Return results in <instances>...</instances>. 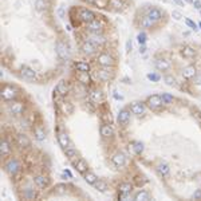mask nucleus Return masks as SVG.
<instances>
[{
	"mask_svg": "<svg viewBox=\"0 0 201 201\" xmlns=\"http://www.w3.org/2000/svg\"><path fill=\"white\" fill-rule=\"evenodd\" d=\"M193 6H195V8L201 9V1L200 0H196V1H193Z\"/></svg>",
	"mask_w": 201,
	"mask_h": 201,
	"instance_id": "53",
	"label": "nucleus"
},
{
	"mask_svg": "<svg viewBox=\"0 0 201 201\" xmlns=\"http://www.w3.org/2000/svg\"><path fill=\"white\" fill-rule=\"evenodd\" d=\"M87 30L91 32V34H101L103 31V23L102 20H99V19H94L93 22L87 23Z\"/></svg>",
	"mask_w": 201,
	"mask_h": 201,
	"instance_id": "5",
	"label": "nucleus"
},
{
	"mask_svg": "<svg viewBox=\"0 0 201 201\" xmlns=\"http://www.w3.org/2000/svg\"><path fill=\"white\" fill-rule=\"evenodd\" d=\"M55 91L59 94V95H66L67 91H68V86H67V83L64 81H61L58 85H56Z\"/></svg>",
	"mask_w": 201,
	"mask_h": 201,
	"instance_id": "26",
	"label": "nucleus"
},
{
	"mask_svg": "<svg viewBox=\"0 0 201 201\" xmlns=\"http://www.w3.org/2000/svg\"><path fill=\"white\" fill-rule=\"evenodd\" d=\"M74 165H75V169L78 170L81 174H86V173H87L89 165H87V162H86V160L79 158L78 161H75V162H74Z\"/></svg>",
	"mask_w": 201,
	"mask_h": 201,
	"instance_id": "13",
	"label": "nucleus"
},
{
	"mask_svg": "<svg viewBox=\"0 0 201 201\" xmlns=\"http://www.w3.org/2000/svg\"><path fill=\"white\" fill-rule=\"evenodd\" d=\"M133 149L137 154H141L143 152V143L140 142V141H135V142H133Z\"/></svg>",
	"mask_w": 201,
	"mask_h": 201,
	"instance_id": "38",
	"label": "nucleus"
},
{
	"mask_svg": "<svg viewBox=\"0 0 201 201\" xmlns=\"http://www.w3.org/2000/svg\"><path fill=\"white\" fill-rule=\"evenodd\" d=\"M16 142H18V145L20 148H30L31 146V141H30V138L27 137L26 134H18Z\"/></svg>",
	"mask_w": 201,
	"mask_h": 201,
	"instance_id": "19",
	"label": "nucleus"
},
{
	"mask_svg": "<svg viewBox=\"0 0 201 201\" xmlns=\"http://www.w3.org/2000/svg\"><path fill=\"white\" fill-rule=\"evenodd\" d=\"M200 12H201V9H200Z\"/></svg>",
	"mask_w": 201,
	"mask_h": 201,
	"instance_id": "61",
	"label": "nucleus"
},
{
	"mask_svg": "<svg viewBox=\"0 0 201 201\" xmlns=\"http://www.w3.org/2000/svg\"><path fill=\"white\" fill-rule=\"evenodd\" d=\"M4 169H6V172L8 173L9 176H15L20 170V164H19V161L16 160V158H11V160H8L6 162Z\"/></svg>",
	"mask_w": 201,
	"mask_h": 201,
	"instance_id": "1",
	"label": "nucleus"
},
{
	"mask_svg": "<svg viewBox=\"0 0 201 201\" xmlns=\"http://www.w3.org/2000/svg\"><path fill=\"white\" fill-rule=\"evenodd\" d=\"M90 98H91V101H93L94 103H101L103 101V98H105V95H103V91L102 90L95 89V90H93L90 93Z\"/></svg>",
	"mask_w": 201,
	"mask_h": 201,
	"instance_id": "14",
	"label": "nucleus"
},
{
	"mask_svg": "<svg viewBox=\"0 0 201 201\" xmlns=\"http://www.w3.org/2000/svg\"><path fill=\"white\" fill-rule=\"evenodd\" d=\"M18 97V90L12 86H4L1 89V98L4 101H14Z\"/></svg>",
	"mask_w": 201,
	"mask_h": 201,
	"instance_id": "2",
	"label": "nucleus"
},
{
	"mask_svg": "<svg viewBox=\"0 0 201 201\" xmlns=\"http://www.w3.org/2000/svg\"><path fill=\"white\" fill-rule=\"evenodd\" d=\"M118 189H120L121 193H130L131 189H133V185H131L130 182H122V184H120Z\"/></svg>",
	"mask_w": 201,
	"mask_h": 201,
	"instance_id": "33",
	"label": "nucleus"
},
{
	"mask_svg": "<svg viewBox=\"0 0 201 201\" xmlns=\"http://www.w3.org/2000/svg\"><path fill=\"white\" fill-rule=\"evenodd\" d=\"M149 19L152 22H158V20H161V18H162V14H161V11L160 9H157V8H152L150 11L148 12V15H146Z\"/></svg>",
	"mask_w": 201,
	"mask_h": 201,
	"instance_id": "20",
	"label": "nucleus"
},
{
	"mask_svg": "<svg viewBox=\"0 0 201 201\" xmlns=\"http://www.w3.org/2000/svg\"><path fill=\"white\" fill-rule=\"evenodd\" d=\"M153 24H154V22H152L148 16H145V18L141 20V27H142V28H150V27H153Z\"/></svg>",
	"mask_w": 201,
	"mask_h": 201,
	"instance_id": "39",
	"label": "nucleus"
},
{
	"mask_svg": "<svg viewBox=\"0 0 201 201\" xmlns=\"http://www.w3.org/2000/svg\"><path fill=\"white\" fill-rule=\"evenodd\" d=\"M130 110H131V113L135 114V115H142V114L145 113V106H143L142 102H134V103H131Z\"/></svg>",
	"mask_w": 201,
	"mask_h": 201,
	"instance_id": "16",
	"label": "nucleus"
},
{
	"mask_svg": "<svg viewBox=\"0 0 201 201\" xmlns=\"http://www.w3.org/2000/svg\"><path fill=\"white\" fill-rule=\"evenodd\" d=\"M172 16L176 19V20H180V19L182 18V15H181L180 11H173V12H172Z\"/></svg>",
	"mask_w": 201,
	"mask_h": 201,
	"instance_id": "50",
	"label": "nucleus"
},
{
	"mask_svg": "<svg viewBox=\"0 0 201 201\" xmlns=\"http://www.w3.org/2000/svg\"><path fill=\"white\" fill-rule=\"evenodd\" d=\"M154 66L157 70L160 71H168L170 68V62L168 61V59H156L154 62Z\"/></svg>",
	"mask_w": 201,
	"mask_h": 201,
	"instance_id": "12",
	"label": "nucleus"
},
{
	"mask_svg": "<svg viewBox=\"0 0 201 201\" xmlns=\"http://www.w3.org/2000/svg\"><path fill=\"white\" fill-rule=\"evenodd\" d=\"M181 55H182L185 59H192L196 56V51H195V48H192V47H184V48L181 50Z\"/></svg>",
	"mask_w": 201,
	"mask_h": 201,
	"instance_id": "24",
	"label": "nucleus"
},
{
	"mask_svg": "<svg viewBox=\"0 0 201 201\" xmlns=\"http://www.w3.org/2000/svg\"><path fill=\"white\" fill-rule=\"evenodd\" d=\"M198 27H200V28H201V22H200V23H198Z\"/></svg>",
	"mask_w": 201,
	"mask_h": 201,
	"instance_id": "60",
	"label": "nucleus"
},
{
	"mask_svg": "<svg viewBox=\"0 0 201 201\" xmlns=\"http://www.w3.org/2000/svg\"><path fill=\"white\" fill-rule=\"evenodd\" d=\"M58 142L63 149H67L71 146L70 137H68V134H67L66 131H59L58 133Z\"/></svg>",
	"mask_w": 201,
	"mask_h": 201,
	"instance_id": "7",
	"label": "nucleus"
},
{
	"mask_svg": "<svg viewBox=\"0 0 201 201\" xmlns=\"http://www.w3.org/2000/svg\"><path fill=\"white\" fill-rule=\"evenodd\" d=\"M35 184L36 187L40 188V189H44V188L48 185V178L46 176H36L35 177Z\"/></svg>",
	"mask_w": 201,
	"mask_h": 201,
	"instance_id": "25",
	"label": "nucleus"
},
{
	"mask_svg": "<svg viewBox=\"0 0 201 201\" xmlns=\"http://www.w3.org/2000/svg\"><path fill=\"white\" fill-rule=\"evenodd\" d=\"M162 105H164L162 97L157 95V94H154V95H150V97L148 98V106L152 109V110H158V109H160Z\"/></svg>",
	"mask_w": 201,
	"mask_h": 201,
	"instance_id": "3",
	"label": "nucleus"
},
{
	"mask_svg": "<svg viewBox=\"0 0 201 201\" xmlns=\"http://www.w3.org/2000/svg\"><path fill=\"white\" fill-rule=\"evenodd\" d=\"M94 187H95L97 190H99V192H102V193H105L106 190L109 189L107 182H106V181H103V180H98L95 184H94Z\"/></svg>",
	"mask_w": 201,
	"mask_h": 201,
	"instance_id": "31",
	"label": "nucleus"
},
{
	"mask_svg": "<svg viewBox=\"0 0 201 201\" xmlns=\"http://www.w3.org/2000/svg\"><path fill=\"white\" fill-rule=\"evenodd\" d=\"M187 3H190V4H193V0H185Z\"/></svg>",
	"mask_w": 201,
	"mask_h": 201,
	"instance_id": "59",
	"label": "nucleus"
},
{
	"mask_svg": "<svg viewBox=\"0 0 201 201\" xmlns=\"http://www.w3.org/2000/svg\"><path fill=\"white\" fill-rule=\"evenodd\" d=\"M63 110H64V113L66 114H71L73 113V106H71V103H63Z\"/></svg>",
	"mask_w": 201,
	"mask_h": 201,
	"instance_id": "46",
	"label": "nucleus"
},
{
	"mask_svg": "<svg viewBox=\"0 0 201 201\" xmlns=\"http://www.w3.org/2000/svg\"><path fill=\"white\" fill-rule=\"evenodd\" d=\"M131 48V42H128V51H130Z\"/></svg>",
	"mask_w": 201,
	"mask_h": 201,
	"instance_id": "58",
	"label": "nucleus"
},
{
	"mask_svg": "<svg viewBox=\"0 0 201 201\" xmlns=\"http://www.w3.org/2000/svg\"><path fill=\"white\" fill-rule=\"evenodd\" d=\"M79 18H81L82 22H85V23H90L95 19V14H94L91 9H87V8H82L79 11Z\"/></svg>",
	"mask_w": 201,
	"mask_h": 201,
	"instance_id": "6",
	"label": "nucleus"
},
{
	"mask_svg": "<svg viewBox=\"0 0 201 201\" xmlns=\"http://www.w3.org/2000/svg\"><path fill=\"white\" fill-rule=\"evenodd\" d=\"M162 101H164V103H165V105L172 103L173 102V95H170V94H168V93L162 94Z\"/></svg>",
	"mask_w": 201,
	"mask_h": 201,
	"instance_id": "44",
	"label": "nucleus"
},
{
	"mask_svg": "<svg viewBox=\"0 0 201 201\" xmlns=\"http://www.w3.org/2000/svg\"><path fill=\"white\" fill-rule=\"evenodd\" d=\"M145 51H146V47L142 44V46H141V48H140V53L141 54H145Z\"/></svg>",
	"mask_w": 201,
	"mask_h": 201,
	"instance_id": "55",
	"label": "nucleus"
},
{
	"mask_svg": "<svg viewBox=\"0 0 201 201\" xmlns=\"http://www.w3.org/2000/svg\"><path fill=\"white\" fill-rule=\"evenodd\" d=\"M129 121H130V111L126 110V109L120 110V113H118V123L125 126V125H128Z\"/></svg>",
	"mask_w": 201,
	"mask_h": 201,
	"instance_id": "10",
	"label": "nucleus"
},
{
	"mask_svg": "<svg viewBox=\"0 0 201 201\" xmlns=\"http://www.w3.org/2000/svg\"><path fill=\"white\" fill-rule=\"evenodd\" d=\"M148 79L149 81H153V82H158L160 81V75H157V74H149Z\"/></svg>",
	"mask_w": 201,
	"mask_h": 201,
	"instance_id": "49",
	"label": "nucleus"
},
{
	"mask_svg": "<svg viewBox=\"0 0 201 201\" xmlns=\"http://www.w3.org/2000/svg\"><path fill=\"white\" fill-rule=\"evenodd\" d=\"M97 76H98L99 81H109V78H110V73H109V70H99L98 73H97Z\"/></svg>",
	"mask_w": 201,
	"mask_h": 201,
	"instance_id": "35",
	"label": "nucleus"
},
{
	"mask_svg": "<svg viewBox=\"0 0 201 201\" xmlns=\"http://www.w3.org/2000/svg\"><path fill=\"white\" fill-rule=\"evenodd\" d=\"M64 153H66V156H67V158H68V160L73 161V162H75V157L78 156V152H76L75 148H73V145H71L70 148L64 149Z\"/></svg>",
	"mask_w": 201,
	"mask_h": 201,
	"instance_id": "27",
	"label": "nucleus"
},
{
	"mask_svg": "<svg viewBox=\"0 0 201 201\" xmlns=\"http://www.w3.org/2000/svg\"><path fill=\"white\" fill-rule=\"evenodd\" d=\"M74 66L79 73H89L90 71V64L86 63V62H75Z\"/></svg>",
	"mask_w": 201,
	"mask_h": 201,
	"instance_id": "29",
	"label": "nucleus"
},
{
	"mask_svg": "<svg viewBox=\"0 0 201 201\" xmlns=\"http://www.w3.org/2000/svg\"><path fill=\"white\" fill-rule=\"evenodd\" d=\"M111 162L115 166H123L126 164V156L121 152L115 153V154H113V157H111Z\"/></svg>",
	"mask_w": 201,
	"mask_h": 201,
	"instance_id": "11",
	"label": "nucleus"
},
{
	"mask_svg": "<svg viewBox=\"0 0 201 201\" xmlns=\"http://www.w3.org/2000/svg\"><path fill=\"white\" fill-rule=\"evenodd\" d=\"M46 1L44 0H36V3H35V7L38 11H44V8H46Z\"/></svg>",
	"mask_w": 201,
	"mask_h": 201,
	"instance_id": "43",
	"label": "nucleus"
},
{
	"mask_svg": "<svg viewBox=\"0 0 201 201\" xmlns=\"http://www.w3.org/2000/svg\"><path fill=\"white\" fill-rule=\"evenodd\" d=\"M64 173H66V174L68 176V177H73V174H71V172H70V170H67V169H66V170H64Z\"/></svg>",
	"mask_w": 201,
	"mask_h": 201,
	"instance_id": "57",
	"label": "nucleus"
},
{
	"mask_svg": "<svg viewBox=\"0 0 201 201\" xmlns=\"http://www.w3.org/2000/svg\"><path fill=\"white\" fill-rule=\"evenodd\" d=\"M23 197L26 198V200H34V198L36 197V192L32 188H26V189L23 190Z\"/></svg>",
	"mask_w": 201,
	"mask_h": 201,
	"instance_id": "32",
	"label": "nucleus"
},
{
	"mask_svg": "<svg viewBox=\"0 0 201 201\" xmlns=\"http://www.w3.org/2000/svg\"><path fill=\"white\" fill-rule=\"evenodd\" d=\"M173 1H174V3L177 4V6H180V7H184V1H182V0H173Z\"/></svg>",
	"mask_w": 201,
	"mask_h": 201,
	"instance_id": "54",
	"label": "nucleus"
},
{
	"mask_svg": "<svg viewBox=\"0 0 201 201\" xmlns=\"http://www.w3.org/2000/svg\"><path fill=\"white\" fill-rule=\"evenodd\" d=\"M193 83H195L198 89H201V74H198V75L195 76V82H193Z\"/></svg>",
	"mask_w": 201,
	"mask_h": 201,
	"instance_id": "48",
	"label": "nucleus"
},
{
	"mask_svg": "<svg viewBox=\"0 0 201 201\" xmlns=\"http://www.w3.org/2000/svg\"><path fill=\"white\" fill-rule=\"evenodd\" d=\"M34 134H35V138L38 141H44V138H46V131L42 128H36L34 130Z\"/></svg>",
	"mask_w": 201,
	"mask_h": 201,
	"instance_id": "36",
	"label": "nucleus"
},
{
	"mask_svg": "<svg viewBox=\"0 0 201 201\" xmlns=\"http://www.w3.org/2000/svg\"><path fill=\"white\" fill-rule=\"evenodd\" d=\"M137 40H138V43H140V46H142V44H145L146 40H148V35H146L145 32H140L137 36Z\"/></svg>",
	"mask_w": 201,
	"mask_h": 201,
	"instance_id": "40",
	"label": "nucleus"
},
{
	"mask_svg": "<svg viewBox=\"0 0 201 201\" xmlns=\"http://www.w3.org/2000/svg\"><path fill=\"white\" fill-rule=\"evenodd\" d=\"M89 40L93 42L94 44H98V46L106 43V38H105V36H102L101 34H93V35L89 38Z\"/></svg>",
	"mask_w": 201,
	"mask_h": 201,
	"instance_id": "23",
	"label": "nucleus"
},
{
	"mask_svg": "<svg viewBox=\"0 0 201 201\" xmlns=\"http://www.w3.org/2000/svg\"><path fill=\"white\" fill-rule=\"evenodd\" d=\"M78 81L83 85H87L89 82H90V76H89V73H79L78 75Z\"/></svg>",
	"mask_w": 201,
	"mask_h": 201,
	"instance_id": "37",
	"label": "nucleus"
},
{
	"mask_svg": "<svg viewBox=\"0 0 201 201\" xmlns=\"http://www.w3.org/2000/svg\"><path fill=\"white\" fill-rule=\"evenodd\" d=\"M195 200H201V189H197L195 193H193V196H192Z\"/></svg>",
	"mask_w": 201,
	"mask_h": 201,
	"instance_id": "51",
	"label": "nucleus"
},
{
	"mask_svg": "<svg viewBox=\"0 0 201 201\" xmlns=\"http://www.w3.org/2000/svg\"><path fill=\"white\" fill-rule=\"evenodd\" d=\"M109 4H110V7H114V8H121L123 1L122 0H109Z\"/></svg>",
	"mask_w": 201,
	"mask_h": 201,
	"instance_id": "42",
	"label": "nucleus"
},
{
	"mask_svg": "<svg viewBox=\"0 0 201 201\" xmlns=\"http://www.w3.org/2000/svg\"><path fill=\"white\" fill-rule=\"evenodd\" d=\"M102 118H103V120H105V121H109V123L111 122V115H110V114L105 113V114H103V115H102Z\"/></svg>",
	"mask_w": 201,
	"mask_h": 201,
	"instance_id": "52",
	"label": "nucleus"
},
{
	"mask_svg": "<svg viewBox=\"0 0 201 201\" xmlns=\"http://www.w3.org/2000/svg\"><path fill=\"white\" fill-rule=\"evenodd\" d=\"M85 181L87 184H90V185H94V184L98 181V177H97L94 173H91V172H87L85 174Z\"/></svg>",
	"mask_w": 201,
	"mask_h": 201,
	"instance_id": "34",
	"label": "nucleus"
},
{
	"mask_svg": "<svg viewBox=\"0 0 201 201\" xmlns=\"http://www.w3.org/2000/svg\"><path fill=\"white\" fill-rule=\"evenodd\" d=\"M113 134H114V130L110 126V123H103V125L101 126V135H102L103 138H110V137H113Z\"/></svg>",
	"mask_w": 201,
	"mask_h": 201,
	"instance_id": "18",
	"label": "nucleus"
},
{
	"mask_svg": "<svg viewBox=\"0 0 201 201\" xmlns=\"http://www.w3.org/2000/svg\"><path fill=\"white\" fill-rule=\"evenodd\" d=\"M9 111H11L14 115H20V114H23V111H24V105L22 102L11 103V105H9Z\"/></svg>",
	"mask_w": 201,
	"mask_h": 201,
	"instance_id": "15",
	"label": "nucleus"
},
{
	"mask_svg": "<svg viewBox=\"0 0 201 201\" xmlns=\"http://www.w3.org/2000/svg\"><path fill=\"white\" fill-rule=\"evenodd\" d=\"M82 53L85 55H93L97 53V44H94L93 42L86 40L85 43L82 44Z\"/></svg>",
	"mask_w": 201,
	"mask_h": 201,
	"instance_id": "8",
	"label": "nucleus"
},
{
	"mask_svg": "<svg viewBox=\"0 0 201 201\" xmlns=\"http://www.w3.org/2000/svg\"><path fill=\"white\" fill-rule=\"evenodd\" d=\"M0 152H1V156H8L11 153V145L7 140H3L1 143H0Z\"/></svg>",
	"mask_w": 201,
	"mask_h": 201,
	"instance_id": "28",
	"label": "nucleus"
},
{
	"mask_svg": "<svg viewBox=\"0 0 201 201\" xmlns=\"http://www.w3.org/2000/svg\"><path fill=\"white\" fill-rule=\"evenodd\" d=\"M56 54L61 59H68L70 54H68V50H67L66 44H63L62 42H56Z\"/></svg>",
	"mask_w": 201,
	"mask_h": 201,
	"instance_id": "9",
	"label": "nucleus"
},
{
	"mask_svg": "<svg viewBox=\"0 0 201 201\" xmlns=\"http://www.w3.org/2000/svg\"><path fill=\"white\" fill-rule=\"evenodd\" d=\"M182 76L185 79H192L196 76V67L195 66H187L182 70Z\"/></svg>",
	"mask_w": 201,
	"mask_h": 201,
	"instance_id": "21",
	"label": "nucleus"
},
{
	"mask_svg": "<svg viewBox=\"0 0 201 201\" xmlns=\"http://www.w3.org/2000/svg\"><path fill=\"white\" fill-rule=\"evenodd\" d=\"M134 200L135 201H149L150 200V195H149V192H146V190H140L137 195L134 196Z\"/></svg>",
	"mask_w": 201,
	"mask_h": 201,
	"instance_id": "30",
	"label": "nucleus"
},
{
	"mask_svg": "<svg viewBox=\"0 0 201 201\" xmlns=\"http://www.w3.org/2000/svg\"><path fill=\"white\" fill-rule=\"evenodd\" d=\"M20 73H22V75L24 76L26 79H35L36 78V71L34 70V68H31V67H22V70H20Z\"/></svg>",
	"mask_w": 201,
	"mask_h": 201,
	"instance_id": "17",
	"label": "nucleus"
},
{
	"mask_svg": "<svg viewBox=\"0 0 201 201\" xmlns=\"http://www.w3.org/2000/svg\"><path fill=\"white\" fill-rule=\"evenodd\" d=\"M185 23H187V26H189L190 28L197 30V24H196L193 20H190V19H185Z\"/></svg>",
	"mask_w": 201,
	"mask_h": 201,
	"instance_id": "47",
	"label": "nucleus"
},
{
	"mask_svg": "<svg viewBox=\"0 0 201 201\" xmlns=\"http://www.w3.org/2000/svg\"><path fill=\"white\" fill-rule=\"evenodd\" d=\"M54 192H55V195H64L66 193V185H56Z\"/></svg>",
	"mask_w": 201,
	"mask_h": 201,
	"instance_id": "45",
	"label": "nucleus"
},
{
	"mask_svg": "<svg viewBox=\"0 0 201 201\" xmlns=\"http://www.w3.org/2000/svg\"><path fill=\"white\" fill-rule=\"evenodd\" d=\"M98 63L101 64L102 67H111L114 66V58L107 53H102L98 55Z\"/></svg>",
	"mask_w": 201,
	"mask_h": 201,
	"instance_id": "4",
	"label": "nucleus"
},
{
	"mask_svg": "<svg viewBox=\"0 0 201 201\" xmlns=\"http://www.w3.org/2000/svg\"><path fill=\"white\" fill-rule=\"evenodd\" d=\"M164 81H165V83L168 86H174L176 85V79L173 78L172 75H165L164 76Z\"/></svg>",
	"mask_w": 201,
	"mask_h": 201,
	"instance_id": "41",
	"label": "nucleus"
},
{
	"mask_svg": "<svg viewBox=\"0 0 201 201\" xmlns=\"http://www.w3.org/2000/svg\"><path fill=\"white\" fill-rule=\"evenodd\" d=\"M87 3H90V4H97L98 3V0H86Z\"/></svg>",
	"mask_w": 201,
	"mask_h": 201,
	"instance_id": "56",
	"label": "nucleus"
},
{
	"mask_svg": "<svg viewBox=\"0 0 201 201\" xmlns=\"http://www.w3.org/2000/svg\"><path fill=\"white\" fill-rule=\"evenodd\" d=\"M157 170H158V173H160L161 176H164V177H168V176H169V173H170L169 165H168V164H165V162L158 164V165H157Z\"/></svg>",
	"mask_w": 201,
	"mask_h": 201,
	"instance_id": "22",
	"label": "nucleus"
}]
</instances>
